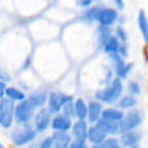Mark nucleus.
Here are the masks:
<instances>
[{
  "label": "nucleus",
  "mask_w": 148,
  "mask_h": 148,
  "mask_svg": "<svg viewBox=\"0 0 148 148\" xmlns=\"http://www.w3.org/2000/svg\"><path fill=\"white\" fill-rule=\"evenodd\" d=\"M123 91L124 86L121 80L118 77H113L105 88L99 89L95 92V98L102 104H114L123 95Z\"/></svg>",
  "instance_id": "nucleus-1"
},
{
  "label": "nucleus",
  "mask_w": 148,
  "mask_h": 148,
  "mask_svg": "<svg viewBox=\"0 0 148 148\" xmlns=\"http://www.w3.org/2000/svg\"><path fill=\"white\" fill-rule=\"evenodd\" d=\"M36 131L34 127L29 124L20 125V127L15 128L10 133V140L14 146L16 147H23L27 145H30L36 139Z\"/></svg>",
  "instance_id": "nucleus-2"
},
{
  "label": "nucleus",
  "mask_w": 148,
  "mask_h": 148,
  "mask_svg": "<svg viewBox=\"0 0 148 148\" xmlns=\"http://www.w3.org/2000/svg\"><path fill=\"white\" fill-rule=\"evenodd\" d=\"M142 120H143V116L140 110L132 109V110H128L126 113L124 112L121 120L118 123V133L134 131L141 125Z\"/></svg>",
  "instance_id": "nucleus-3"
},
{
  "label": "nucleus",
  "mask_w": 148,
  "mask_h": 148,
  "mask_svg": "<svg viewBox=\"0 0 148 148\" xmlns=\"http://www.w3.org/2000/svg\"><path fill=\"white\" fill-rule=\"evenodd\" d=\"M35 108L31 105V103L25 98L14 106V121L17 125H25L29 124L30 120H32V117L35 114Z\"/></svg>",
  "instance_id": "nucleus-4"
},
{
  "label": "nucleus",
  "mask_w": 148,
  "mask_h": 148,
  "mask_svg": "<svg viewBox=\"0 0 148 148\" xmlns=\"http://www.w3.org/2000/svg\"><path fill=\"white\" fill-rule=\"evenodd\" d=\"M74 99L73 96L60 92V91H50L47 94V99H46V110L52 114H58L60 113V110L62 105Z\"/></svg>",
  "instance_id": "nucleus-5"
},
{
  "label": "nucleus",
  "mask_w": 148,
  "mask_h": 148,
  "mask_svg": "<svg viewBox=\"0 0 148 148\" xmlns=\"http://www.w3.org/2000/svg\"><path fill=\"white\" fill-rule=\"evenodd\" d=\"M14 106L15 103L10 99L2 97L0 99V127L9 130L14 123Z\"/></svg>",
  "instance_id": "nucleus-6"
},
{
  "label": "nucleus",
  "mask_w": 148,
  "mask_h": 148,
  "mask_svg": "<svg viewBox=\"0 0 148 148\" xmlns=\"http://www.w3.org/2000/svg\"><path fill=\"white\" fill-rule=\"evenodd\" d=\"M51 118L52 114L46 110V108H40L38 109L37 112H35L32 117V127L36 131V133H44L51 124Z\"/></svg>",
  "instance_id": "nucleus-7"
},
{
  "label": "nucleus",
  "mask_w": 148,
  "mask_h": 148,
  "mask_svg": "<svg viewBox=\"0 0 148 148\" xmlns=\"http://www.w3.org/2000/svg\"><path fill=\"white\" fill-rule=\"evenodd\" d=\"M118 18H119V14L117 9L111 7H104V8L101 7L97 13L95 22H97L98 25L111 28L118 21Z\"/></svg>",
  "instance_id": "nucleus-8"
},
{
  "label": "nucleus",
  "mask_w": 148,
  "mask_h": 148,
  "mask_svg": "<svg viewBox=\"0 0 148 148\" xmlns=\"http://www.w3.org/2000/svg\"><path fill=\"white\" fill-rule=\"evenodd\" d=\"M109 57L111 59V62H112V66H113V71H114L116 77H118L120 80L126 79L127 75L130 74L132 67H133V64L132 62H126L125 59L121 58L119 54H111Z\"/></svg>",
  "instance_id": "nucleus-9"
},
{
  "label": "nucleus",
  "mask_w": 148,
  "mask_h": 148,
  "mask_svg": "<svg viewBox=\"0 0 148 148\" xmlns=\"http://www.w3.org/2000/svg\"><path fill=\"white\" fill-rule=\"evenodd\" d=\"M72 124H73V121H72L71 118L64 116L62 113H58V114L52 116L50 127L52 128L53 132H66V133H68V131L72 127Z\"/></svg>",
  "instance_id": "nucleus-10"
},
{
  "label": "nucleus",
  "mask_w": 148,
  "mask_h": 148,
  "mask_svg": "<svg viewBox=\"0 0 148 148\" xmlns=\"http://www.w3.org/2000/svg\"><path fill=\"white\" fill-rule=\"evenodd\" d=\"M88 124L87 120H76L72 124L71 127V138L75 140L87 141V133H88Z\"/></svg>",
  "instance_id": "nucleus-11"
},
{
  "label": "nucleus",
  "mask_w": 148,
  "mask_h": 148,
  "mask_svg": "<svg viewBox=\"0 0 148 148\" xmlns=\"http://www.w3.org/2000/svg\"><path fill=\"white\" fill-rule=\"evenodd\" d=\"M102 110H103L102 103H99L96 99L90 101L89 103H87V119L86 120H88L90 124L94 125L101 118Z\"/></svg>",
  "instance_id": "nucleus-12"
},
{
  "label": "nucleus",
  "mask_w": 148,
  "mask_h": 148,
  "mask_svg": "<svg viewBox=\"0 0 148 148\" xmlns=\"http://www.w3.org/2000/svg\"><path fill=\"white\" fill-rule=\"evenodd\" d=\"M140 139H141V134L134 130V131H127V132L120 133V136L118 140L121 147L128 148V147L140 143Z\"/></svg>",
  "instance_id": "nucleus-13"
},
{
  "label": "nucleus",
  "mask_w": 148,
  "mask_h": 148,
  "mask_svg": "<svg viewBox=\"0 0 148 148\" xmlns=\"http://www.w3.org/2000/svg\"><path fill=\"white\" fill-rule=\"evenodd\" d=\"M94 125L106 136H113L114 134H118V124L117 123L99 118Z\"/></svg>",
  "instance_id": "nucleus-14"
},
{
  "label": "nucleus",
  "mask_w": 148,
  "mask_h": 148,
  "mask_svg": "<svg viewBox=\"0 0 148 148\" xmlns=\"http://www.w3.org/2000/svg\"><path fill=\"white\" fill-rule=\"evenodd\" d=\"M47 94L49 92L46 90H37V91L30 92L25 98L31 103V105L35 109H40V108H44V105L46 104Z\"/></svg>",
  "instance_id": "nucleus-15"
},
{
  "label": "nucleus",
  "mask_w": 148,
  "mask_h": 148,
  "mask_svg": "<svg viewBox=\"0 0 148 148\" xmlns=\"http://www.w3.org/2000/svg\"><path fill=\"white\" fill-rule=\"evenodd\" d=\"M123 116H124V111L118 108H106V109H103L102 113H101L102 119L110 120V121H113L117 124L121 120Z\"/></svg>",
  "instance_id": "nucleus-16"
},
{
  "label": "nucleus",
  "mask_w": 148,
  "mask_h": 148,
  "mask_svg": "<svg viewBox=\"0 0 148 148\" xmlns=\"http://www.w3.org/2000/svg\"><path fill=\"white\" fill-rule=\"evenodd\" d=\"M108 136L102 133L95 125H91L88 127V133H87V141L90 142L92 146L99 145L101 142H103Z\"/></svg>",
  "instance_id": "nucleus-17"
},
{
  "label": "nucleus",
  "mask_w": 148,
  "mask_h": 148,
  "mask_svg": "<svg viewBox=\"0 0 148 148\" xmlns=\"http://www.w3.org/2000/svg\"><path fill=\"white\" fill-rule=\"evenodd\" d=\"M51 136L53 139L52 148H68V145L72 140L71 135L66 132H53Z\"/></svg>",
  "instance_id": "nucleus-18"
},
{
  "label": "nucleus",
  "mask_w": 148,
  "mask_h": 148,
  "mask_svg": "<svg viewBox=\"0 0 148 148\" xmlns=\"http://www.w3.org/2000/svg\"><path fill=\"white\" fill-rule=\"evenodd\" d=\"M120 45H121V43L116 38V36H114V35H111V36L105 40V43L103 44L102 49H103L104 53H106L108 56L118 54L119 49H120Z\"/></svg>",
  "instance_id": "nucleus-19"
},
{
  "label": "nucleus",
  "mask_w": 148,
  "mask_h": 148,
  "mask_svg": "<svg viewBox=\"0 0 148 148\" xmlns=\"http://www.w3.org/2000/svg\"><path fill=\"white\" fill-rule=\"evenodd\" d=\"M5 97L10 99L12 102H21L23 99H25L27 95L24 92V90L17 88V87H13V86H9V87H6L5 89Z\"/></svg>",
  "instance_id": "nucleus-20"
},
{
  "label": "nucleus",
  "mask_w": 148,
  "mask_h": 148,
  "mask_svg": "<svg viewBox=\"0 0 148 148\" xmlns=\"http://www.w3.org/2000/svg\"><path fill=\"white\" fill-rule=\"evenodd\" d=\"M138 98L136 96H133L131 94L120 96V98L117 101V108L120 110H132L136 106Z\"/></svg>",
  "instance_id": "nucleus-21"
},
{
  "label": "nucleus",
  "mask_w": 148,
  "mask_h": 148,
  "mask_svg": "<svg viewBox=\"0 0 148 148\" xmlns=\"http://www.w3.org/2000/svg\"><path fill=\"white\" fill-rule=\"evenodd\" d=\"M74 117L77 120L87 119V103L83 98H76L74 101Z\"/></svg>",
  "instance_id": "nucleus-22"
},
{
  "label": "nucleus",
  "mask_w": 148,
  "mask_h": 148,
  "mask_svg": "<svg viewBox=\"0 0 148 148\" xmlns=\"http://www.w3.org/2000/svg\"><path fill=\"white\" fill-rule=\"evenodd\" d=\"M136 24L139 28V31L142 35V38L145 42L148 40V23H147V16L145 10H140L138 13V17H136Z\"/></svg>",
  "instance_id": "nucleus-23"
},
{
  "label": "nucleus",
  "mask_w": 148,
  "mask_h": 148,
  "mask_svg": "<svg viewBox=\"0 0 148 148\" xmlns=\"http://www.w3.org/2000/svg\"><path fill=\"white\" fill-rule=\"evenodd\" d=\"M99 8H101L99 6H90V7L86 8V10H83V13L81 14V18L84 22H88V23L95 22Z\"/></svg>",
  "instance_id": "nucleus-24"
},
{
  "label": "nucleus",
  "mask_w": 148,
  "mask_h": 148,
  "mask_svg": "<svg viewBox=\"0 0 148 148\" xmlns=\"http://www.w3.org/2000/svg\"><path fill=\"white\" fill-rule=\"evenodd\" d=\"M96 32H97V44H98L99 47H102L103 44L105 43V40L112 35L110 28H108V27H102V25H98V27H97Z\"/></svg>",
  "instance_id": "nucleus-25"
},
{
  "label": "nucleus",
  "mask_w": 148,
  "mask_h": 148,
  "mask_svg": "<svg viewBox=\"0 0 148 148\" xmlns=\"http://www.w3.org/2000/svg\"><path fill=\"white\" fill-rule=\"evenodd\" d=\"M92 148H123L119 143L118 138L114 136H108L103 142H101L99 145L92 146Z\"/></svg>",
  "instance_id": "nucleus-26"
},
{
  "label": "nucleus",
  "mask_w": 148,
  "mask_h": 148,
  "mask_svg": "<svg viewBox=\"0 0 148 148\" xmlns=\"http://www.w3.org/2000/svg\"><path fill=\"white\" fill-rule=\"evenodd\" d=\"M60 112H61L64 116H66V117H68V118L72 119V118L74 117V99L66 102V103L62 105Z\"/></svg>",
  "instance_id": "nucleus-27"
},
{
  "label": "nucleus",
  "mask_w": 148,
  "mask_h": 148,
  "mask_svg": "<svg viewBox=\"0 0 148 148\" xmlns=\"http://www.w3.org/2000/svg\"><path fill=\"white\" fill-rule=\"evenodd\" d=\"M127 90H128V94L133 96H138L141 94V87L136 81H130L127 83Z\"/></svg>",
  "instance_id": "nucleus-28"
},
{
  "label": "nucleus",
  "mask_w": 148,
  "mask_h": 148,
  "mask_svg": "<svg viewBox=\"0 0 148 148\" xmlns=\"http://www.w3.org/2000/svg\"><path fill=\"white\" fill-rule=\"evenodd\" d=\"M114 36H116V38H117L120 43H127L128 36H127V32L125 31V29H124L123 27H118V28L116 29Z\"/></svg>",
  "instance_id": "nucleus-29"
},
{
  "label": "nucleus",
  "mask_w": 148,
  "mask_h": 148,
  "mask_svg": "<svg viewBox=\"0 0 148 148\" xmlns=\"http://www.w3.org/2000/svg\"><path fill=\"white\" fill-rule=\"evenodd\" d=\"M52 146H53L52 136H46L39 141V143L37 145V148H52Z\"/></svg>",
  "instance_id": "nucleus-30"
},
{
  "label": "nucleus",
  "mask_w": 148,
  "mask_h": 148,
  "mask_svg": "<svg viewBox=\"0 0 148 148\" xmlns=\"http://www.w3.org/2000/svg\"><path fill=\"white\" fill-rule=\"evenodd\" d=\"M68 148H89V147L87 145V141L72 139L71 142H69V145H68Z\"/></svg>",
  "instance_id": "nucleus-31"
},
{
  "label": "nucleus",
  "mask_w": 148,
  "mask_h": 148,
  "mask_svg": "<svg viewBox=\"0 0 148 148\" xmlns=\"http://www.w3.org/2000/svg\"><path fill=\"white\" fill-rule=\"evenodd\" d=\"M92 3V0H76V5L81 8H88Z\"/></svg>",
  "instance_id": "nucleus-32"
},
{
  "label": "nucleus",
  "mask_w": 148,
  "mask_h": 148,
  "mask_svg": "<svg viewBox=\"0 0 148 148\" xmlns=\"http://www.w3.org/2000/svg\"><path fill=\"white\" fill-rule=\"evenodd\" d=\"M112 1H113V3L116 5L117 9H119V10H123V9H124V7H125L124 0H112Z\"/></svg>",
  "instance_id": "nucleus-33"
},
{
  "label": "nucleus",
  "mask_w": 148,
  "mask_h": 148,
  "mask_svg": "<svg viewBox=\"0 0 148 148\" xmlns=\"http://www.w3.org/2000/svg\"><path fill=\"white\" fill-rule=\"evenodd\" d=\"M6 87H7V83L0 80V99L2 97H5V89H6Z\"/></svg>",
  "instance_id": "nucleus-34"
},
{
  "label": "nucleus",
  "mask_w": 148,
  "mask_h": 148,
  "mask_svg": "<svg viewBox=\"0 0 148 148\" xmlns=\"http://www.w3.org/2000/svg\"><path fill=\"white\" fill-rule=\"evenodd\" d=\"M128 148H141V147H140V145L138 143V145H134V146H132V147H128Z\"/></svg>",
  "instance_id": "nucleus-35"
},
{
  "label": "nucleus",
  "mask_w": 148,
  "mask_h": 148,
  "mask_svg": "<svg viewBox=\"0 0 148 148\" xmlns=\"http://www.w3.org/2000/svg\"><path fill=\"white\" fill-rule=\"evenodd\" d=\"M0 148H5V146H3V143L1 142V140H0Z\"/></svg>",
  "instance_id": "nucleus-36"
},
{
  "label": "nucleus",
  "mask_w": 148,
  "mask_h": 148,
  "mask_svg": "<svg viewBox=\"0 0 148 148\" xmlns=\"http://www.w3.org/2000/svg\"><path fill=\"white\" fill-rule=\"evenodd\" d=\"M92 1H99V0H92Z\"/></svg>",
  "instance_id": "nucleus-37"
}]
</instances>
